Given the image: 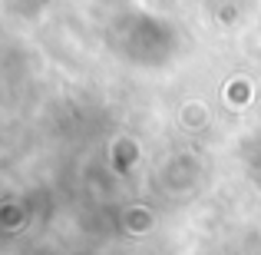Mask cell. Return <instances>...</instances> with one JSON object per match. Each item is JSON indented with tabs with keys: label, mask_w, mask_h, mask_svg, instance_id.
Instances as JSON below:
<instances>
[]
</instances>
